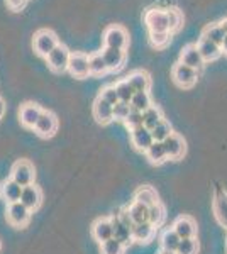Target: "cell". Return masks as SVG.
<instances>
[{
	"label": "cell",
	"mask_w": 227,
	"mask_h": 254,
	"mask_svg": "<svg viewBox=\"0 0 227 254\" xmlns=\"http://www.w3.org/2000/svg\"><path fill=\"white\" fill-rule=\"evenodd\" d=\"M32 44H34L36 55L41 56V58H48V55L60 44V41H58V36L51 29H39L34 34Z\"/></svg>",
	"instance_id": "1"
},
{
	"label": "cell",
	"mask_w": 227,
	"mask_h": 254,
	"mask_svg": "<svg viewBox=\"0 0 227 254\" xmlns=\"http://www.w3.org/2000/svg\"><path fill=\"white\" fill-rule=\"evenodd\" d=\"M70 56H72V51L65 46V44H58V46L53 49L48 55V66L51 68V71L55 73H65L68 69L70 64Z\"/></svg>",
	"instance_id": "2"
},
{
	"label": "cell",
	"mask_w": 227,
	"mask_h": 254,
	"mask_svg": "<svg viewBox=\"0 0 227 254\" xmlns=\"http://www.w3.org/2000/svg\"><path fill=\"white\" fill-rule=\"evenodd\" d=\"M144 24L150 32H170V22L164 10H159L156 7L148 9L144 14Z\"/></svg>",
	"instance_id": "3"
},
{
	"label": "cell",
	"mask_w": 227,
	"mask_h": 254,
	"mask_svg": "<svg viewBox=\"0 0 227 254\" xmlns=\"http://www.w3.org/2000/svg\"><path fill=\"white\" fill-rule=\"evenodd\" d=\"M10 178L14 182H17L20 187H29L34 183V178H36V171H34V166L27 161V159H20V161L14 163L10 170Z\"/></svg>",
	"instance_id": "4"
},
{
	"label": "cell",
	"mask_w": 227,
	"mask_h": 254,
	"mask_svg": "<svg viewBox=\"0 0 227 254\" xmlns=\"http://www.w3.org/2000/svg\"><path fill=\"white\" fill-rule=\"evenodd\" d=\"M104 44L105 48H114V49H126L129 44V34L122 26H109L104 31Z\"/></svg>",
	"instance_id": "5"
},
{
	"label": "cell",
	"mask_w": 227,
	"mask_h": 254,
	"mask_svg": "<svg viewBox=\"0 0 227 254\" xmlns=\"http://www.w3.org/2000/svg\"><path fill=\"white\" fill-rule=\"evenodd\" d=\"M5 217L12 227H26L31 220V210L22 202H14L7 205Z\"/></svg>",
	"instance_id": "6"
},
{
	"label": "cell",
	"mask_w": 227,
	"mask_h": 254,
	"mask_svg": "<svg viewBox=\"0 0 227 254\" xmlns=\"http://www.w3.org/2000/svg\"><path fill=\"white\" fill-rule=\"evenodd\" d=\"M171 78L178 87L190 88L197 83V80H199V71L190 66H185V64H181L178 61L171 69Z\"/></svg>",
	"instance_id": "7"
},
{
	"label": "cell",
	"mask_w": 227,
	"mask_h": 254,
	"mask_svg": "<svg viewBox=\"0 0 227 254\" xmlns=\"http://www.w3.org/2000/svg\"><path fill=\"white\" fill-rule=\"evenodd\" d=\"M58 130V119L53 112H49V110H43V114H41V117L38 119V122H36L34 126V132L38 134L39 137H53L56 134Z\"/></svg>",
	"instance_id": "8"
},
{
	"label": "cell",
	"mask_w": 227,
	"mask_h": 254,
	"mask_svg": "<svg viewBox=\"0 0 227 254\" xmlns=\"http://www.w3.org/2000/svg\"><path fill=\"white\" fill-rule=\"evenodd\" d=\"M90 56L85 55V53H78L72 51V56H70V64H68V71L72 73L75 78H85V76L90 75Z\"/></svg>",
	"instance_id": "9"
},
{
	"label": "cell",
	"mask_w": 227,
	"mask_h": 254,
	"mask_svg": "<svg viewBox=\"0 0 227 254\" xmlns=\"http://www.w3.org/2000/svg\"><path fill=\"white\" fill-rule=\"evenodd\" d=\"M180 63L185 64V66L197 69V71H200V69L205 66V60L202 58L197 44H188V46H185L183 49H181Z\"/></svg>",
	"instance_id": "10"
},
{
	"label": "cell",
	"mask_w": 227,
	"mask_h": 254,
	"mask_svg": "<svg viewBox=\"0 0 227 254\" xmlns=\"http://www.w3.org/2000/svg\"><path fill=\"white\" fill-rule=\"evenodd\" d=\"M129 132H131V142H133V146L138 151H143V153H146L152 146V142H154V137H152L151 130L144 126L136 127V129L129 130Z\"/></svg>",
	"instance_id": "11"
},
{
	"label": "cell",
	"mask_w": 227,
	"mask_h": 254,
	"mask_svg": "<svg viewBox=\"0 0 227 254\" xmlns=\"http://www.w3.org/2000/svg\"><path fill=\"white\" fill-rule=\"evenodd\" d=\"M102 56H104L105 60V64L107 68H109V71H119L124 63H126V49H114V48H105L102 49Z\"/></svg>",
	"instance_id": "12"
},
{
	"label": "cell",
	"mask_w": 227,
	"mask_h": 254,
	"mask_svg": "<svg viewBox=\"0 0 227 254\" xmlns=\"http://www.w3.org/2000/svg\"><path fill=\"white\" fill-rule=\"evenodd\" d=\"M164 149H166V154L170 159H181L187 153V144H185V139L180 136V134L173 132L166 141L163 142Z\"/></svg>",
	"instance_id": "13"
},
{
	"label": "cell",
	"mask_w": 227,
	"mask_h": 254,
	"mask_svg": "<svg viewBox=\"0 0 227 254\" xmlns=\"http://www.w3.org/2000/svg\"><path fill=\"white\" fill-rule=\"evenodd\" d=\"M93 117L98 124H109L114 121V105L97 97L93 102Z\"/></svg>",
	"instance_id": "14"
},
{
	"label": "cell",
	"mask_w": 227,
	"mask_h": 254,
	"mask_svg": "<svg viewBox=\"0 0 227 254\" xmlns=\"http://www.w3.org/2000/svg\"><path fill=\"white\" fill-rule=\"evenodd\" d=\"M20 202H22L31 212L38 210L41 202H43V191H41V188L36 187L34 183L29 187H24L22 195H20Z\"/></svg>",
	"instance_id": "15"
},
{
	"label": "cell",
	"mask_w": 227,
	"mask_h": 254,
	"mask_svg": "<svg viewBox=\"0 0 227 254\" xmlns=\"http://www.w3.org/2000/svg\"><path fill=\"white\" fill-rule=\"evenodd\" d=\"M214 215L217 222L227 229V191L222 188H217L214 195Z\"/></svg>",
	"instance_id": "16"
},
{
	"label": "cell",
	"mask_w": 227,
	"mask_h": 254,
	"mask_svg": "<svg viewBox=\"0 0 227 254\" xmlns=\"http://www.w3.org/2000/svg\"><path fill=\"white\" fill-rule=\"evenodd\" d=\"M92 236L98 244L105 243V241L114 237V227L110 219H97L92 224Z\"/></svg>",
	"instance_id": "17"
},
{
	"label": "cell",
	"mask_w": 227,
	"mask_h": 254,
	"mask_svg": "<svg viewBox=\"0 0 227 254\" xmlns=\"http://www.w3.org/2000/svg\"><path fill=\"white\" fill-rule=\"evenodd\" d=\"M41 114H43V109L39 107V105L36 104H24L22 107H20V114H19V119H20V124L24 127H27V129H34L36 122H38V119L41 117Z\"/></svg>",
	"instance_id": "18"
},
{
	"label": "cell",
	"mask_w": 227,
	"mask_h": 254,
	"mask_svg": "<svg viewBox=\"0 0 227 254\" xmlns=\"http://www.w3.org/2000/svg\"><path fill=\"white\" fill-rule=\"evenodd\" d=\"M171 227L175 229V232L181 239H192V237L197 236V224L192 217H187V215L178 217V219L173 222Z\"/></svg>",
	"instance_id": "19"
},
{
	"label": "cell",
	"mask_w": 227,
	"mask_h": 254,
	"mask_svg": "<svg viewBox=\"0 0 227 254\" xmlns=\"http://www.w3.org/2000/svg\"><path fill=\"white\" fill-rule=\"evenodd\" d=\"M226 36H227V19L217 24H210V26L205 27L204 32H202V38L212 41V43L219 44V46H222Z\"/></svg>",
	"instance_id": "20"
},
{
	"label": "cell",
	"mask_w": 227,
	"mask_h": 254,
	"mask_svg": "<svg viewBox=\"0 0 227 254\" xmlns=\"http://www.w3.org/2000/svg\"><path fill=\"white\" fill-rule=\"evenodd\" d=\"M22 188L24 187H20L17 182H14L12 178H9L2 183V187H0V195H2V198L7 202V205H9V203H14V202H20Z\"/></svg>",
	"instance_id": "21"
},
{
	"label": "cell",
	"mask_w": 227,
	"mask_h": 254,
	"mask_svg": "<svg viewBox=\"0 0 227 254\" xmlns=\"http://www.w3.org/2000/svg\"><path fill=\"white\" fill-rule=\"evenodd\" d=\"M110 222H112V227H114V237H115V239L121 241L126 248L131 243H134V241H133V232H131V229H127L126 225L121 222L117 212H114V214L110 215Z\"/></svg>",
	"instance_id": "22"
},
{
	"label": "cell",
	"mask_w": 227,
	"mask_h": 254,
	"mask_svg": "<svg viewBox=\"0 0 227 254\" xmlns=\"http://www.w3.org/2000/svg\"><path fill=\"white\" fill-rule=\"evenodd\" d=\"M126 80L131 83L136 92H150L151 88V76L143 69H136V71L129 73V76H126Z\"/></svg>",
	"instance_id": "23"
},
{
	"label": "cell",
	"mask_w": 227,
	"mask_h": 254,
	"mask_svg": "<svg viewBox=\"0 0 227 254\" xmlns=\"http://www.w3.org/2000/svg\"><path fill=\"white\" fill-rule=\"evenodd\" d=\"M197 48H199V51H200L202 58L205 60V63H207V61H216L219 56L222 55V46H219V44L212 43V41H209L205 38L199 39Z\"/></svg>",
	"instance_id": "24"
},
{
	"label": "cell",
	"mask_w": 227,
	"mask_h": 254,
	"mask_svg": "<svg viewBox=\"0 0 227 254\" xmlns=\"http://www.w3.org/2000/svg\"><path fill=\"white\" fill-rule=\"evenodd\" d=\"M156 234V227L151 222L136 224L133 229V241L134 243H150Z\"/></svg>",
	"instance_id": "25"
},
{
	"label": "cell",
	"mask_w": 227,
	"mask_h": 254,
	"mask_svg": "<svg viewBox=\"0 0 227 254\" xmlns=\"http://www.w3.org/2000/svg\"><path fill=\"white\" fill-rule=\"evenodd\" d=\"M134 200L136 202L144 203V205H148V207H152L154 203L159 202V196L152 187H139L134 193Z\"/></svg>",
	"instance_id": "26"
},
{
	"label": "cell",
	"mask_w": 227,
	"mask_h": 254,
	"mask_svg": "<svg viewBox=\"0 0 227 254\" xmlns=\"http://www.w3.org/2000/svg\"><path fill=\"white\" fill-rule=\"evenodd\" d=\"M144 154H146L148 161H150L151 165H161V163H164L166 159H170L166 154V149H164V144L158 141L152 142V146Z\"/></svg>",
	"instance_id": "27"
},
{
	"label": "cell",
	"mask_w": 227,
	"mask_h": 254,
	"mask_svg": "<svg viewBox=\"0 0 227 254\" xmlns=\"http://www.w3.org/2000/svg\"><path fill=\"white\" fill-rule=\"evenodd\" d=\"M181 243V237L176 234L175 229L170 227L161 234V249L164 251H170V253H176L178 246Z\"/></svg>",
	"instance_id": "28"
},
{
	"label": "cell",
	"mask_w": 227,
	"mask_h": 254,
	"mask_svg": "<svg viewBox=\"0 0 227 254\" xmlns=\"http://www.w3.org/2000/svg\"><path fill=\"white\" fill-rule=\"evenodd\" d=\"M127 210H129V214H131V217H133V220L136 224L150 222V207L144 205V203L133 200V203L127 207Z\"/></svg>",
	"instance_id": "29"
},
{
	"label": "cell",
	"mask_w": 227,
	"mask_h": 254,
	"mask_svg": "<svg viewBox=\"0 0 227 254\" xmlns=\"http://www.w3.org/2000/svg\"><path fill=\"white\" fill-rule=\"evenodd\" d=\"M143 117H144V127H148L150 130L154 129V127L164 119L163 112H161V109L156 107V105H151V107L148 109L146 112H143Z\"/></svg>",
	"instance_id": "30"
},
{
	"label": "cell",
	"mask_w": 227,
	"mask_h": 254,
	"mask_svg": "<svg viewBox=\"0 0 227 254\" xmlns=\"http://www.w3.org/2000/svg\"><path fill=\"white\" fill-rule=\"evenodd\" d=\"M88 64H90V75L100 76V75H105V73L109 71L102 53H93V55H90Z\"/></svg>",
	"instance_id": "31"
},
{
	"label": "cell",
	"mask_w": 227,
	"mask_h": 254,
	"mask_svg": "<svg viewBox=\"0 0 227 254\" xmlns=\"http://www.w3.org/2000/svg\"><path fill=\"white\" fill-rule=\"evenodd\" d=\"M114 87H115V92H117V95H119V100H121V102H126V104H131V100H133L136 90H134L133 87H131L129 81L124 78V80H121V81H117V83H115Z\"/></svg>",
	"instance_id": "32"
},
{
	"label": "cell",
	"mask_w": 227,
	"mask_h": 254,
	"mask_svg": "<svg viewBox=\"0 0 227 254\" xmlns=\"http://www.w3.org/2000/svg\"><path fill=\"white\" fill-rule=\"evenodd\" d=\"M151 97L150 92H136L133 100H131V109L139 110V112H146L151 107Z\"/></svg>",
	"instance_id": "33"
},
{
	"label": "cell",
	"mask_w": 227,
	"mask_h": 254,
	"mask_svg": "<svg viewBox=\"0 0 227 254\" xmlns=\"http://www.w3.org/2000/svg\"><path fill=\"white\" fill-rule=\"evenodd\" d=\"M151 134H152V137H154V141H158V142H164V141H166V139L170 137L171 134H173L171 124L166 121V119H163V121H161L159 124L151 130Z\"/></svg>",
	"instance_id": "34"
},
{
	"label": "cell",
	"mask_w": 227,
	"mask_h": 254,
	"mask_svg": "<svg viewBox=\"0 0 227 254\" xmlns=\"http://www.w3.org/2000/svg\"><path fill=\"white\" fill-rule=\"evenodd\" d=\"M164 219H166V208H164L163 203L158 202L152 207H150V222L154 225L156 229L164 222Z\"/></svg>",
	"instance_id": "35"
},
{
	"label": "cell",
	"mask_w": 227,
	"mask_h": 254,
	"mask_svg": "<svg viewBox=\"0 0 227 254\" xmlns=\"http://www.w3.org/2000/svg\"><path fill=\"white\" fill-rule=\"evenodd\" d=\"M100 249H102V254H124V251H126V246H124L121 241L115 239V237H112V239L102 243Z\"/></svg>",
	"instance_id": "36"
},
{
	"label": "cell",
	"mask_w": 227,
	"mask_h": 254,
	"mask_svg": "<svg viewBox=\"0 0 227 254\" xmlns=\"http://www.w3.org/2000/svg\"><path fill=\"white\" fill-rule=\"evenodd\" d=\"M166 15H168V22H170V32L180 31L181 26H183V14H181V10L175 7V9L166 10Z\"/></svg>",
	"instance_id": "37"
},
{
	"label": "cell",
	"mask_w": 227,
	"mask_h": 254,
	"mask_svg": "<svg viewBox=\"0 0 227 254\" xmlns=\"http://www.w3.org/2000/svg\"><path fill=\"white\" fill-rule=\"evenodd\" d=\"M171 41V32H150V43L154 48H164Z\"/></svg>",
	"instance_id": "38"
},
{
	"label": "cell",
	"mask_w": 227,
	"mask_h": 254,
	"mask_svg": "<svg viewBox=\"0 0 227 254\" xmlns=\"http://www.w3.org/2000/svg\"><path fill=\"white\" fill-rule=\"evenodd\" d=\"M199 253V243L195 237L192 239H181V243L176 249V254H197Z\"/></svg>",
	"instance_id": "39"
},
{
	"label": "cell",
	"mask_w": 227,
	"mask_h": 254,
	"mask_svg": "<svg viewBox=\"0 0 227 254\" xmlns=\"http://www.w3.org/2000/svg\"><path fill=\"white\" fill-rule=\"evenodd\" d=\"M129 114H131V104L117 102V104L114 105V121L126 122V119L129 117Z\"/></svg>",
	"instance_id": "40"
},
{
	"label": "cell",
	"mask_w": 227,
	"mask_h": 254,
	"mask_svg": "<svg viewBox=\"0 0 227 254\" xmlns=\"http://www.w3.org/2000/svg\"><path fill=\"white\" fill-rule=\"evenodd\" d=\"M126 127L129 130H133L136 129V127H141L144 126V117H143V112H139V110H134V109H131V114H129V117L126 119Z\"/></svg>",
	"instance_id": "41"
},
{
	"label": "cell",
	"mask_w": 227,
	"mask_h": 254,
	"mask_svg": "<svg viewBox=\"0 0 227 254\" xmlns=\"http://www.w3.org/2000/svg\"><path fill=\"white\" fill-rule=\"evenodd\" d=\"M98 97L104 98L105 102H109V104H112V105H115L117 102H121V100H119V95H117V92H115L114 85H109V87L102 88L100 93H98Z\"/></svg>",
	"instance_id": "42"
},
{
	"label": "cell",
	"mask_w": 227,
	"mask_h": 254,
	"mask_svg": "<svg viewBox=\"0 0 227 254\" xmlns=\"http://www.w3.org/2000/svg\"><path fill=\"white\" fill-rule=\"evenodd\" d=\"M5 2H7V7H9L12 12H20L26 9L29 0H5Z\"/></svg>",
	"instance_id": "43"
},
{
	"label": "cell",
	"mask_w": 227,
	"mask_h": 254,
	"mask_svg": "<svg viewBox=\"0 0 227 254\" xmlns=\"http://www.w3.org/2000/svg\"><path fill=\"white\" fill-rule=\"evenodd\" d=\"M176 7V2L175 0H159L158 3H156V9H159V10H170V9H175Z\"/></svg>",
	"instance_id": "44"
},
{
	"label": "cell",
	"mask_w": 227,
	"mask_h": 254,
	"mask_svg": "<svg viewBox=\"0 0 227 254\" xmlns=\"http://www.w3.org/2000/svg\"><path fill=\"white\" fill-rule=\"evenodd\" d=\"M3 112H5V102H3V98L0 97V119H2Z\"/></svg>",
	"instance_id": "45"
},
{
	"label": "cell",
	"mask_w": 227,
	"mask_h": 254,
	"mask_svg": "<svg viewBox=\"0 0 227 254\" xmlns=\"http://www.w3.org/2000/svg\"><path fill=\"white\" fill-rule=\"evenodd\" d=\"M222 53L227 56V36H226V39H224V43H222Z\"/></svg>",
	"instance_id": "46"
}]
</instances>
